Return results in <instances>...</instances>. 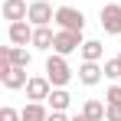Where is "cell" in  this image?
I'll list each match as a JSON object with an SVG mask.
<instances>
[{
  "label": "cell",
  "instance_id": "5",
  "mask_svg": "<svg viewBox=\"0 0 121 121\" xmlns=\"http://www.w3.org/2000/svg\"><path fill=\"white\" fill-rule=\"evenodd\" d=\"M98 23L108 36H121V3H105L98 13Z\"/></svg>",
  "mask_w": 121,
  "mask_h": 121
},
{
  "label": "cell",
  "instance_id": "9",
  "mask_svg": "<svg viewBox=\"0 0 121 121\" xmlns=\"http://www.w3.org/2000/svg\"><path fill=\"white\" fill-rule=\"evenodd\" d=\"M0 13H3V20H10V23L26 20L30 3H26V0H3V3H0Z\"/></svg>",
  "mask_w": 121,
  "mask_h": 121
},
{
  "label": "cell",
  "instance_id": "17",
  "mask_svg": "<svg viewBox=\"0 0 121 121\" xmlns=\"http://www.w3.org/2000/svg\"><path fill=\"white\" fill-rule=\"evenodd\" d=\"M105 79L121 82V59L118 56H115V59H105Z\"/></svg>",
  "mask_w": 121,
  "mask_h": 121
},
{
  "label": "cell",
  "instance_id": "22",
  "mask_svg": "<svg viewBox=\"0 0 121 121\" xmlns=\"http://www.w3.org/2000/svg\"><path fill=\"white\" fill-rule=\"evenodd\" d=\"M72 121H88V118H85V115H75V118H72Z\"/></svg>",
  "mask_w": 121,
  "mask_h": 121
},
{
  "label": "cell",
  "instance_id": "1",
  "mask_svg": "<svg viewBox=\"0 0 121 121\" xmlns=\"http://www.w3.org/2000/svg\"><path fill=\"white\" fill-rule=\"evenodd\" d=\"M46 79L52 82V88H65V85L72 82V69H69V62H65V56H59V52H52V56L46 59Z\"/></svg>",
  "mask_w": 121,
  "mask_h": 121
},
{
  "label": "cell",
  "instance_id": "19",
  "mask_svg": "<svg viewBox=\"0 0 121 121\" xmlns=\"http://www.w3.org/2000/svg\"><path fill=\"white\" fill-rule=\"evenodd\" d=\"M0 121H23V115L17 111V108H10V105H3V108H0Z\"/></svg>",
  "mask_w": 121,
  "mask_h": 121
},
{
  "label": "cell",
  "instance_id": "13",
  "mask_svg": "<svg viewBox=\"0 0 121 121\" xmlns=\"http://www.w3.org/2000/svg\"><path fill=\"white\" fill-rule=\"evenodd\" d=\"M105 111H108V101H98V98H88L82 105V115L88 121H105Z\"/></svg>",
  "mask_w": 121,
  "mask_h": 121
},
{
  "label": "cell",
  "instance_id": "16",
  "mask_svg": "<svg viewBox=\"0 0 121 121\" xmlns=\"http://www.w3.org/2000/svg\"><path fill=\"white\" fill-rule=\"evenodd\" d=\"M10 62H13V65H20V69H30L33 52H30L26 46H10Z\"/></svg>",
  "mask_w": 121,
  "mask_h": 121
},
{
  "label": "cell",
  "instance_id": "4",
  "mask_svg": "<svg viewBox=\"0 0 121 121\" xmlns=\"http://www.w3.org/2000/svg\"><path fill=\"white\" fill-rule=\"evenodd\" d=\"M26 20L33 23V26H52V23H56V10H52V3H49V0H33V3H30Z\"/></svg>",
  "mask_w": 121,
  "mask_h": 121
},
{
  "label": "cell",
  "instance_id": "23",
  "mask_svg": "<svg viewBox=\"0 0 121 121\" xmlns=\"http://www.w3.org/2000/svg\"><path fill=\"white\" fill-rule=\"evenodd\" d=\"M118 59H121V52H118Z\"/></svg>",
  "mask_w": 121,
  "mask_h": 121
},
{
  "label": "cell",
  "instance_id": "21",
  "mask_svg": "<svg viewBox=\"0 0 121 121\" xmlns=\"http://www.w3.org/2000/svg\"><path fill=\"white\" fill-rule=\"evenodd\" d=\"M46 121H72V118H69L65 111H49V118H46Z\"/></svg>",
  "mask_w": 121,
  "mask_h": 121
},
{
  "label": "cell",
  "instance_id": "18",
  "mask_svg": "<svg viewBox=\"0 0 121 121\" xmlns=\"http://www.w3.org/2000/svg\"><path fill=\"white\" fill-rule=\"evenodd\" d=\"M105 101H108V105H121V82H111V85L105 88Z\"/></svg>",
  "mask_w": 121,
  "mask_h": 121
},
{
  "label": "cell",
  "instance_id": "11",
  "mask_svg": "<svg viewBox=\"0 0 121 121\" xmlns=\"http://www.w3.org/2000/svg\"><path fill=\"white\" fill-rule=\"evenodd\" d=\"M52 43H56V30H52V26H36V30H33V49L49 52Z\"/></svg>",
  "mask_w": 121,
  "mask_h": 121
},
{
  "label": "cell",
  "instance_id": "3",
  "mask_svg": "<svg viewBox=\"0 0 121 121\" xmlns=\"http://www.w3.org/2000/svg\"><path fill=\"white\" fill-rule=\"evenodd\" d=\"M82 33H72V30H56V43H52V52H59V56H72V52H79L82 49Z\"/></svg>",
  "mask_w": 121,
  "mask_h": 121
},
{
  "label": "cell",
  "instance_id": "10",
  "mask_svg": "<svg viewBox=\"0 0 121 121\" xmlns=\"http://www.w3.org/2000/svg\"><path fill=\"white\" fill-rule=\"evenodd\" d=\"M105 79V65H98V62H82L79 65V82L82 85H98V82Z\"/></svg>",
  "mask_w": 121,
  "mask_h": 121
},
{
  "label": "cell",
  "instance_id": "7",
  "mask_svg": "<svg viewBox=\"0 0 121 121\" xmlns=\"http://www.w3.org/2000/svg\"><path fill=\"white\" fill-rule=\"evenodd\" d=\"M52 95V82L46 79V75H30V82H26V98L30 101H46Z\"/></svg>",
  "mask_w": 121,
  "mask_h": 121
},
{
  "label": "cell",
  "instance_id": "15",
  "mask_svg": "<svg viewBox=\"0 0 121 121\" xmlns=\"http://www.w3.org/2000/svg\"><path fill=\"white\" fill-rule=\"evenodd\" d=\"M46 105H49L52 111H65V108L72 105V95H69L65 88H52V95L46 98Z\"/></svg>",
  "mask_w": 121,
  "mask_h": 121
},
{
  "label": "cell",
  "instance_id": "8",
  "mask_svg": "<svg viewBox=\"0 0 121 121\" xmlns=\"http://www.w3.org/2000/svg\"><path fill=\"white\" fill-rule=\"evenodd\" d=\"M0 82H3L7 92H17V88H26L30 75H26V69H20V65H10L7 72H0Z\"/></svg>",
  "mask_w": 121,
  "mask_h": 121
},
{
  "label": "cell",
  "instance_id": "6",
  "mask_svg": "<svg viewBox=\"0 0 121 121\" xmlns=\"http://www.w3.org/2000/svg\"><path fill=\"white\" fill-rule=\"evenodd\" d=\"M33 23L30 20H17L7 26V39H10V46H33Z\"/></svg>",
  "mask_w": 121,
  "mask_h": 121
},
{
  "label": "cell",
  "instance_id": "2",
  "mask_svg": "<svg viewBox=\"0 0 121 121\" xmlns=\"http://www.w3.org/2000/svg\"><path fill=\"white\" fill-rule=\"evenodd\" d=\"M56 26H59V30L82 33V30H85V13L75 10V7H56Z\"/></svg>",
  "mask_w": 121,
  "mask_h": 121
},
{
  "label": "cell",
  "instance_id": "20",
  "mask_svg": "<svg viewBox=\"0 0 121 121\" xmlns=\"http://www.w3.org/2000/svg\"><path fill=\"white\" fill-rule=\"evenodd\" d=\"M105 121H121V105H108V111H105Z\"/></svg>",
  "mask_w": 121,
  "mask_h": 121
},
{
  "label": "cell",
  "instance_id": "14",
  "mask_svg": "<svg viewBox=\"0 0 121 121\" xmlns=\"http://www.w3.org/2000/svg\"><path fill=\"white\" fill-rule=\"evenodd\" d=\"M79 52H82V62H101V56H105V46H101L98 39H85Z\"/></svg>",
  "mask_w": 121,
  "mask_h": 121
},
{
  "label": "cell",
  "instance_id": "12",
  "mask_svg": "<svg viewBox=\"0 0 121 121\" xmlns=\"http://www.w3.org/2000/svg\"><path fill=\"white\" fill-rule=\"evenodd\" d=\"M49 111H52V108H46V101H26V105L20 108L23 121H46Z\"/></svg>",
  "mask_w": 121,
  "mask_h": 121
}]
</instances>
